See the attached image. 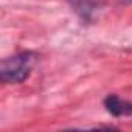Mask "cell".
<instances>
[{
  "mask_svg": "<svg viewBox=\"0 0 132 132\" xmlns=\"http://www.w3.org/2000/svg\"><path fill=\"white\" fill-rule=\"evenodd\" d=\"M34 54L33 53H22L13 57H8L2 62L0 67V78L6 84H19L28 79L33 67Z\"/></svg>",
  "mask_w": 132,
  "mask_h": 132,
  "instance_id": "obj_1",
  "label": "cell"
},
{
  "mask_svg": "<svg viewBox=\"0 0 132 132\" xmlns=\"http://www.w3.org/2000/svg\"><path fill=\"white\" fill-rule=\"evenodd\" d=\"M104 107L113 117H130L132 115V103L121 100L117 95H109L104 100Z\"/></svg>",
  "mask_w": 132,
  "mask_h": 132,
  "instance_id": "obj_2",
  "label": "cell"
},
{
  "mask_svg": "<svg viewBox=\"0 0 132 132\" xmlns=\"http://www.w3.org/2000/svg\"><path fill=\"white\" fill-rule=\"evenodd\" d=\"M70 3L84 19H90L93 10L96 8L93 0H70Z\"/></svg>",
  "mask_w": 132,
  "mask_h": 132,
  "instance_id": "obj_3",
  "label": "cell"
},
{
  "mask_svg": "<svg viewBox=\"0 0 132 132\" xmlns=\"http://www.w3.org/2000/svg\"><path fill=\"white\" fill-rule=\"evenodd\" d=\"M123 2H127V3H129V2H132V0H123Z\"/></svg>",
  "mask_w": 132,
  "mask_h": 132,
  "instance_id": "obj_4",
  "label": "cell"
}]
</instances>
